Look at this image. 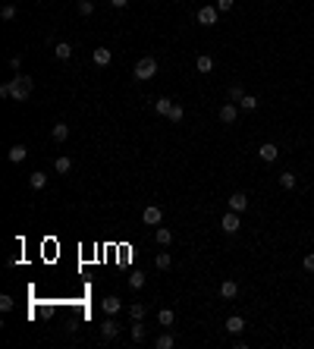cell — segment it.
Wrapping results in <instances>:
<instances>
[{
  "label": "cell",
  "instance_id": "cell-9",
  "mask_svg": "<svg viewBox=\"0 0 314 349\" xmlns=\"http://www.w3.org/2000/svg\"><path fill=\"white\" fill-rule=\"evenodd\" d=\"M116 334H120V324L113 321V314H107V321L101 324V337H104V340H116Z\"/></svg>",
  "mask_w": 314,
  "mask_h": 349
},
{
  "label": "cell",
  "instance_id": "cell-29",
  "mask_svg": "<svg viewBox=\"0 0 314 349\" xmlns=\"http://www.w3.org/2000/svg\"><path fill=\"white\" fill-rule=\"evenodd\" d=\"M154 265H157V271H167L170 265H173V258H170V252H160L157 258H154Z\"/></svg>",
  "mask_w": 314,
  "mask_h": 349
},
{
  "label": "cell",
  "instance_id": "cell-12",
  "mask_svg": "<svg viewBox=\"0 0 314 349\" xmlns=\"http://www.w3.org/2000/svg\"><path fill=\"white\" fill-rule=\"evenodd\" d=\"M54 57L66 63V60L72 57V44H70V41H60V44H54Z\"/></svg>",
  "mask_w": 314,
  "mask_h": 349
},
{
  "label": "cell",
  "instance_id": "cell-28",
  "mask_svg": "<svg viewBox=\"0 0 314 349\" xmlns=\"http://www.w3.org/2000/svg\"><path fill=\"white\" fill-rule=\"evenodd\" d=\"M129 318H132V321H141V318H145V305H141V302H132V305H129Z\"/></svg>",
  "mask_w": 314,
  "mask_h": 349
},
{
  "label": "cell",
  "instance_id": "cell-36",
  "mask_svg": "<svg viewBox=\"0 0 314 349\" xmlns=\"http://www.w3.org/2000/svg\"><path fill=\"white\" fill-rule=\"evenodd\" d=\"M302 268L308 271V274H314V252H308L305 255V261H302Z\"/></svg>",
  "mask_w": 314,
  "mask_h": 349
},
{
  "label": "cell",
  "instance_id": "cell-18",
  "mask_svg": "<svg viewBox=\"0 0 314 349\" xmlns=\"http://www.w3.org/2000/svg\"><path fill=\"white\" fill-rule=\"evenodd\" d=\"M157 321H160V327H173L176 311H173V309H160V311H157Z\"/></svg>",
  "mask_w": 314,
  "mask_h": 349
},
{
  "label": "cell",
  "instance_id": "cell-22",
  "mask_svg": "<svg viewBox=\"0 0 314 349\" xmlns=\"http://www.w3.org/2000/svg\"><path fill=\"white\" fill-rule=\"evenodd\" d=\"M182 116H185V107L182 104H173V107H170V114H167V120L170 123H182Z\"/></svg>",
  "mask_w": 314,
  "mask_h": 349
},
{
  "label": "cell",
  "instance_id": "cell-15",
  "mask_svg": "<svg viewBox=\"0 0 314 349\" xmlns=\"http://www.w3.org/2000/svg\"><path fill=\"white\" fill-rule=\"evenodd\" d=\"M110 60H113V54H110L107 47H95V66L104 70V66H110Z\"/></svg>",
  "mask_w": 314,
  "mask_h": 349
},
{
  "label": "cell",
  "instance_id": "cell-33",
  "mask_svg": "<svg viewBox=\"0 0 314 349\" xmlns=\"http://www.w3.org/2000/svg\"><path fill=\"white\" fill-rule=\"evenodd\" d=\"M13 305H16V302H13V296H10V293L0 296V309H3V311H13Z\"/></svg>",
  "mask_w": 314,
  "mask_h": 349
},
{
  "label": "cell",
  "instance_id": "cell-35",
  "mask_svg": "<svg viewBox=\"0 0 314 349\" xmlns=\"http://www.w3.org/2000/svg\"><path fill=\"white\" fill-rule=\"evenodd\" d=\"M242 95H245V91H242V85H230V98L236 101V104L242 101Z\"/></svg>",
  "mask_w": 314,
  "mask_h": 349
},
{
  "label": "cell",
  "instance_id": "cell-5",
  "mask_svg": "<svg viewBox=\"0 0 314 349\" xmlns=\"http://www.w3.org/2000/svg\"><path fill=\"white\" fill-rule=\"evenodd\" d=\"M195 19H198V25H217V19H220V10H217V6H201Z\"/></svg>",
  "mask_w": 314,
  "mask_h": 349
},
{
  "label": "cell",
  "instance_id": "cell-26",
  "mask_svg": "<svg viewBox=\"0 0 314 349\" xmlns=\"http://www.w3.org/2000/svg\"><path fill=\"white\" fill-rule=\"evenodd\" d=\"M239 107L245 110V114H251V110L258 107V98H254V95H242V101H239Z\"/></svg>",
  "mask_w": 314,
  "mask_h": 349
},
{
  "label": "cell",
  "instance_id": "cell-14",
  "mask_svg": "<svg viewBox=\"0 0 314 349\" xmlns=\"http://www.w3.org/2000/svg\"><path fill=\"white\" fill-rule=\"evenodd\" d=\"M145 321H132V330H129V337H132V343H145Z\"/></svg>",
  "mask_w": 314,
  "mask_h": 349
},
{
  "label": "cell",
  "instance_id": "cell-39",
  "mask_svg": "<svg viewBox=\"0 0 314 349\" xmlns=\"http://www.w3.org/2000/svg\"><path fill=\"white\" fill-rule=\"evenodd\" d=\"M126 3H129V0H110V6H113V10H123Z\"/></svg>",
  "mask_w": 314,
  "mask_h": 349
},
{
  "label": "cell",
  "instance_id": "cell-20",
  "mask_svg": "<svg viewBox=\"0 0 314 349\" xmlns=\"http://www.w3.org/2000/svg\"><path fill=\"white\" fill-rule=\"evenodd\" d=\"M101 309H104V314H116V311L123 309V302L116 299V296H107V299H104V305H101Z\"/></svg>",
  "mask_w": 314,
  "mask_h": 349
},
{
  "label": "cell",
  "instance_id": "cell-11",
  "mask_svg": "<svg viewBox=\"0 0 314 349\" xmlns=\"http://www.w3.org/2000/svg\"><path fill=\"white\" fill-rule=\"evenodd\" d=\"M195 70L208 76L210 70H214V57H210V54H198V57H195Z\"/></svg>",
  "mask_w": 314,
  "mask_h": 349
},
{
  "label": "cell",
  "instance_id": "cell-1",
  "mask_svg": "<svg viewBox=\"0 0 314 349\" xmlns=\"http://www.w3.org/2000/svg\"><path fill=\"white\" fill-rule=\"evenodd\" d=\"M10 91H13V101H29L32 91H35V82H32V76H13L10 82Z\"/></svg>",
  "mask_w": 314,
  "mask_h": 349
},
{
  "label": "cell",
  "instance_id": "cell-4",
  "mask_svg": "<svg viewBox=\"0 0 314 349\" xmlns=\"http://www.w3.org/2000/svg\"><path fill=\"white\" fill-rule=\"evenodd\" d=\"M226 205H230V211H236V214H245V211H248V195H245V192H233L230 198H226Z\"/></svg>",
  "mask_w": 314,
  "mask_h": 349
},
{
  "label": "cell",
  "instance_id": "cell-16",
  "mask_svg": "<svg viewBox=\"0 0 314 349\" xmlns=\"http://www.w3.org/2000/svg\"><path fill=\"white\" fill-rule=\"evenodd\" d=\"M50 139H54V142H66V139H70V126H66V123H54Z\"/></svg>",
  "mask_w": 314,
  "mask_h": 349
},
{
  "label": "cell",
  "instance_id": "cell-2",
  "mask_svg": "<svg viewBox=\"0 0 314 349\" xmlns=\"http://www.w3.org/2000/svg\"><path fill=\"white\" fill-rule=\"evenodd\" d=\"M132 76H135L139 82H148V79H154V76H157V60H154V57H141V60L135 63Z\"/></svg>",
  "mask_w": 314,
  "mask_h": 349
},
{
  "label": "cell",
  "instance_id": "cell-25",
  "mask_svg": "<svg viewBox=\"0 0 314 349\" xmlns=\"http://www.w3.org/2000/svg\"><path fill=\"white\" fill-rule=\"evenodd\" d=\"M154 346H157V349H173L176 340H173V334H160V337L154 340Z\"/></svg>",
  "mask_w": 314,
  "mask_h": 349
},
{
  "label": "cell",
  "instance_id": "cell-34",
  "mask_svg": "<svg viewBox=\"0 0 314 349\" xmlns=\"http://www.w3.org/2000/svg\"><path fill=\"white\" fill-rule=\"evenodd\" d=\"M214 6H217V10H220V13H230V10H233V6H236V0H217V3H214Z\"/></svg>",
  "mask_w": 314,
  "mask_h": 349
},
{
  "label": "cell",
  "instance_id": "cell-24",
  "mask_svg": "<svg viewBox=\"0 0 314 349\" xmlns=\"http://www.w3.org/2000/svg\"><path fill=\"white\" fill-rule=\"evenodd\" d=\"M173 104H176V101H170V98H157V101H154V110H157L160 116H167V114H170V107H173Z\"/></svg>",
  "mask_w": 314,
  "mask_h": 349
},
{
  "label": "cell",
  "instance_id": "cell-19",
  "mask_svg": "<svg viewBox=\"0 0 314 349\" xmlns=\"http://www.w3.org/2000/svg\"><path fill=\"white\" fill-rule=\"evenodd\" d=\"M154 242H157V245H170V242H173V230H167V227H157V233H154Z\"/></svg>",
  "mask_w": 314,
  "mask_h": 349
},
{
  "label": "cell",
  "instance_id": "cell-31",
  "mask_svg": "<svg viewBox=\"0 0 314 349\" xmlns=\"http://www.w3.org/2000/svg\"><path fill=\"white\" fill-rule=\"evenodd\" d=\"M75 10H79V16H91V13H95V3H91V0H79Z\"/></svg>",
  "mask_w": 314,
  "mask_h": 349
},
{
  "label": "cell",
  "instance_id": "cell-32",
  "mask_svg": "<svg viewBox=\"0 0 314 349\" xmlns=\"http://www.w3.org/2000/svg\"><path fill=\"white\" fill-rule=\"evenodd\" d=\"M0 19H3V22H13V19H16V6H13V3H3V10H0Z\"/></svg>",
  "mask_w": 314,
  "mask_h": 349
},
{
  "label": "cell",
  "instance_id": "cell-21",
  "mask_svg": "<svg viewBox=\"0 0 314 349\" xmlns=\"http://www.w3.org/2000/svg\"><path fill=\"white\" fill-rule=\"evenodd\" d=\"M29 186H32V189H44V186H47V176L41 173V170H35V173L29 176Z\"/></svg>",
  "mask_w": 314,
  "mask_h": 349
},
{
  "label": "cell",
  "instance_id": "cell-13",
  "mask_svg": "<svg viewBox=\"0 0 314 349\" xmlns=\"http://www.w3.org/2000/svg\"><path fill=\"white\" fill-rule=\"evenodd\" d=\"M226 330H230V334H242V330H245V318H242V314H230V318H226Z\"/></svg>",
  "mask_w": 314,
  "mask_h": 349
},
{
  "label": "cell",
  "instance_id": "cell-23",
  "mask_svg": "<svg viewBox=\"0 0 314 349\" xmlns=\"http://www.w3.org/2000/svg\"><path fill=\"white\" fill-rule=\"evenodd\" d=\"M54 170H57V173H70V170H72V157H57L54 160Z\"/></svg>",
  "mask_w": 314,
  "mask_h": 349
},
{
  "label": "cell",
  "instance_id": "cell-38",
  "mask_svg": "<svg viewBox=\"0 0 314 349\" xmlns=\"http://www.w3.org/2000/svg\"><path fill=\"white\" fill-rule=\"evenodd\" d=\"M0 98H13V91H10V82H3V85H0Z\"/></svg>",
  "mask_w": 314,
  "mask_h": 349
},
{
  "label": "cell",
  "instance_id": "cell-17",
  "mask_svg": "<svg viewBox=\"0 0 314 349\" xmlns=\"http://www.w3.org/2000/svg\"><path fill=\"white\" fill-rule=\"evenodd\" d=\"M6 157H10L13 164H22V160L29 157V148H25V145H13V148H10V155H6Z\"/></svg>",
  "mask_w": 314,
  "mask_h": 349
},
{
  "label": "cell",
  "instance_id": "cell-7",
  "mask_svg": "<svg viewBox=\"0 0 314 349\" xmlns=\"http://www.w3.org/2000/svg\"><path fill=\"white\" fill-rule=\"evenodd\" d=\"M258 157L264 160V164H274V160L279 157V148H277L274 142H264V145H261V148H258Z\"/></svg>",
  "mask_w": 314,
  "mask_h": 349
},
{
  "label": "cell",
  "instance_id": "cell-10",
  "mask_svg": "<svg viewBox=\"0 0 314 349\" xmlns=\"http://www.w3.org/2000/svg\"><path fill=\"white\" fill-rule=\"evenodd\" d=\"M239 296V283L236 280H223L220 283V299H236Z\"/></svg>",
  "mask_w": 314,
  "mask_h": 349
},
{
  "label": "cell",
  "instance_id": "cell-3",
  "mask_svg": "<svg viewBox=\"0 0 314 349\" xmlns=\"http://www.w3.org/2000/svg\"><path fill=\"white\" fill-rule=\"evenodd\" d=\"M239 227H242V220H239V214H236V211H226L223 217H220V230H223V233H239Z\"/></svg>",
  "mask_w": 314,
  "mask_h": 349
},
{
  "label": "cell",
  "instance_id": "cell-37",
  "mask_svg": "<svg viewBox=\"0 0 314 349\" xmlns=\"http://www.w3.org/2000/svg\"><path fill=\"white\" fill-rule=\"evenodd\" d=\"M10 66L16 73H19V66H22V54H16V57H10Z\"/></svg>",
  "mask_w": 314,
  "mask_h": 349
},
{
  "label": "cell",
  "instance_id": "cell-8",
  "mask_svg": "<svg viewBox=\"0 0 314 349\" xmlns=\"http://www.w3.org/2000/svg\"><path fill=\"white\" fill-rule=\"evenodd\" d=\"M236 120H239V107H236V104H223V107H220V123L233 126Z\"/></svg>",
  "mask_w": 314,
  "mask_h": 349
},
{
  "label": "cell",
  "instance_id": "cell-30",
  "mask_svg": "<svg viewBox=\"0 0 314 349\" xmlns=\"http://www.w3.org/2000/svg\"><path fill=\"white\" fill-rule=\"evenodd\" d=\"M129 286L141 289V286H145V274H141V271H132V274H129Z\"/></svg>",
  "mask_w": 314,
  "mask_h": 349
},
{
  "label": "cell",
  "instance_id": "cell-27",
  "mask_svg": "<svg viewBox=\"0 0 314 349\" xmlns=\"http://www.w3.org/2000/svg\"><path fill=\"white\" fill-rule=\"evenodd\" d=\"M279 186H283V189H295V173H292V170L279 173Z\"/></svg>",
  "mask_w": 314,
  "mask_h": 349
},
{
  "label": "cell",
  "instance_id": "cell-6",
  "mask_svg": "<svg viewBox=\"0 0 314 349\" xmlns=\"http://www.w3.org/2000/svg\"><path fill=\"white\" fill-rule=\"evenodd\" d=\"M141 220H145L148 227H157L160 220H164V208H160V205H148L145 211H141Z\"/></svg>",
  "mask_w": 314,
  "mask_h": 349
}]
</instances>
